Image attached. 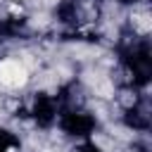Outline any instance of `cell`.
<instances>
[{"label": "cell", "instance_id": "6da1fadb", "mask_svg": "<svg viewBox=\"0 0 152 152\" xmlns=\"http://www.w3.org/2000/svg\"><path fill=\"white\" fill-rule=\"evenodd\" d=\"M26 83V69L17 59H5L0 62V86L5 88H19Z\"/></svg>", "mask_w": 152, "mask_h": 152}]
</instances>
